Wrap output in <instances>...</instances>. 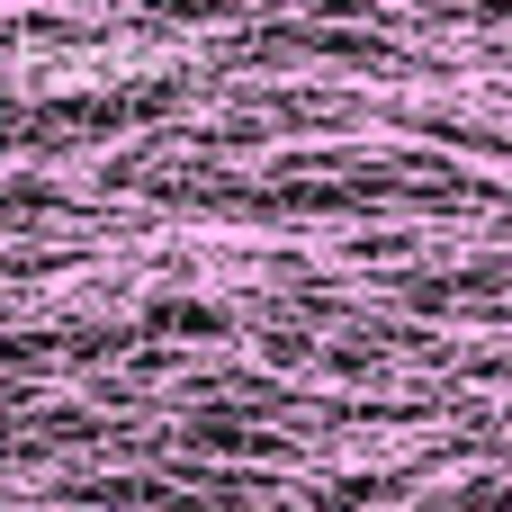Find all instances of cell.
Instances as JSON below:
<instances>
[{
    "label": "cell",
    "instance_id": "obj_1",
    "mask_svg": "<svg viewBox=\"0 0 512 512\" xmlns=\"http://www.w3.org/2000/svg\"><path fill=\"white\" fill-rule=\"evenodd\" d=\"M225 324H234V315H225V306H207V297H153V306H144V333H180V342H189V333H198V342H216Z\"/></svg>",
    "mask_w": 512,
    "mask_h": 512
},
{
    "label": "cell",
    "instance_id": "obj_2",
    "mask_svg": "<svg viewBox=\"0 0 512 512\" xmlns=\"http://www.w3.org/2000/svg\"><path fill=\"white\" fill-rule=\"evenodd\" d=\"M378 495H387L378 477H333L324 486V512H360V504H378Z\"/></svg>",
    "mask_w": 512,
    "mask_h": 512
}]
</instances>
